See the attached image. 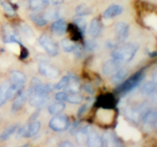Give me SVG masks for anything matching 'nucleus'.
<instances>
[{"instance_id": "1", "label": "nucleus", "mask_w": 157, "mask_h": 147, "mask_svg": "<svg viewBox=\"0 0 157 147\" xmlns=\"http://www.w3.org/2000/svg\"><path fill=\"white\" fill-rule=\"evenodd\" d=\"M139 49V46L136 43H127L116 48L112 51L111 57L113 59L120 62H129L134 58Z\"/></svg>"}, {"instance_id": "2", "label": "nucleus", "mask_w": 157, "mask_h": 147, "mask_svg": "<svg viewBox=\"0 0 157 147\" xmlns=\"http://www.w3.org/2000/svg\"><path fill=\"white\" fill-rule=\"evenodd\" d=\"M144 77H145V73H144V68L142 69V70L137 71L136 73H135L134 74L132 75L130 77H129L127 81H124L121 86H119V87L116 89L115 91L118 93L130 92V90L136 88V87L142 82Z\"/></svg>"}, {"instance_id": "3", "label": "nucleus", "mask_w": 157, "mask_h": 147, "mask_svg": "<svg viewBox=\"0 0 157 147\" xmlns=\"http://www.w3.org/2000/svg\"><path fill=\"white\" fill-rule=\"evenodd\" d=\"M70 126V121L67 116L57 115L54 116L49 122V127L56 132H61L67 130Z\"/></svg>"}, {"instance_id": "4", "label": "nucleus", "mask_w": 157, "mask_h": 147, "mask_svg": "<svg viewBox=\"0 0 157 147\" xmlns=\"http://www.w3.org/2000/svg\"><path fill=\"white\" fill-rule=\"evenodd\" d=\"M39 43L41 47L45 50L48 55L51 56H56L58 54V47L56 43L48 36V35L43 34L39 38Z\"/></svg>"}, {"instance_id": "5", "label": "nucleus", "mask_w": 157, "mask_h": 147, "mask_svg": "<svg viewBox=\"0 0 157 147\" xmlns=\"http://www.w3.org/2000/svg\"><path fill=\"white\" fill-rule=\"evenodd\" d=\"M38 71L43 76L52 79L57 78L60 75V70L46 61H41L38 65Z\"/></svg>"}, {"instance_id": "6", "label": "nucleus", "mask_w": 157, "mask_h": 147, "mask_svg": "<svg viewBox=\"0 0 157 147\" xmlns=\"http://www.w3.org/2000/svg\"><path fill=\"white\" fill-rule=\"evenodd\" d=\"M33 93V91L32 90V89H29V90H25V91H21L18 94V96L15 97V100H14L13 104L12 106V110L13 112L18 111V110L21 108L23 105L25 104V103L26 102V100H28V98L32 95V93Z\"/></svg>"}, {"instance_id": "7", "label": "nucleus", "mask_w": 157, "mask_h": 147, "mask_svg": "<svg viewBox=\"0 0 157 147\" xmlns=\"http://www.w3.org/2000/svg\"><path fill=\"white\" fill-rule=\"evenodd\" d=\"M115 32L118 42H124L129 33V26L127 23L120 21L115 25Z\"/></svg>"}, {"instance_id": "8", "label": "nucleus", "mask_w": 157, "mask_h": 147, "mask_svg": "<svg viewBox=\"0 0 157 147\" xmlns=\"http://www.w3.org/2000/svg\"><path fill=\"white\" fill-rule=\"evenodd\" d=\"M3 40L7 44L10 42H17L22 44L16 32H15V30L9 25H6L3 28Z\"/></svg>"}, {"instance_id": "9", "label": "nucleus", "mask_w": 157, "mask_h": 147, "mask_svg": "<svg viewBox=\"0 0 157 147\" xmlns=\"http://www.w3.org/2000/svg\"><path fill=\"white\" fill-rule=\"evenodd\" d=\"M49 101V96L48 94L35 93L29 100V104L32 107L36 108H41L44 107Z\"/></svg>"}, {"instance_id": "10", "label": "nucleus", "mask_w": 157, "mask_h": 147, "mask_svg": "<svg viewBox=\"0 0 157 147\" xmlns=\"http://www.w3.org/2000/svg\"><path fill=\"white\" fill-rule=\"evenodd\" d=\"M120 65H121L120 61H116V60L113 59V58L111 60H108V61H107L103 64V73L106 75H109L115 73L119 69Z\"/></svg>"}, {"instance_id": "11", "label": "nucleus", "mask_w": 157, "mask_h": 147, "mask_svg": "<svg viewBox=\"0 0 157 147\" xmlns=\"http://www.w3.org/2000/svg\"><path fill=\"white\" fill-rule=\"evenodd\" d=\"M87 144L90 147H100L103 145L102 137L100 136L94 130H90L87 135Z\"/></svg>"}, {"instance_id": "12", "label": "nucleus", "mask_w": 157, "mask_h": 147, "mask_svg": "<svg viewBox=\"0 0 157 147\" xmlns=\"http://www.w3.org/2000/svg\"><path fill=\"white\" fill-rule=\"evenodd\" d=\"M144 124L149 129H155L156 127L157 114L156 110H150L147 112L143 118Z\"/></svg>"}, {"instance_id": "13", "label": "nucleus", "mask_w": 157, "mask_h": 147, "mask_svg": "<svg viewBox=\"0 0 157 147\" xmlns=\"http://www.w3.org/2000/svg\"><path fill=\"white\" fill-rule=\"evenodd\" d=\"M52 32L57 35H63L67 30V24L64 20L58 19L52 24Z\"/></svg>"}, {"instance_id": "14", "label": "nucleus", "mask_w": 157, "mask_h": 147, "mask_svg": "<svg viewBox=\"0 0 157 147\" xmlns=\"http://www.w3.org/2000/svg\"><path fill=\"white\" fill-rule=\"evenodd\" d=\"M101 137L103 140V145H107V146H120L121 145V142L112 133L107 132L104 133Z\"/></svg>"}, {"instance_id": "15", "label": "nucleus", "mask_w": 157, "mask_h": 147, "mask_svg": "<svg viewBox=\"0 0 157 147\" xmlns=\"http://www.w3.org/2000/svg\"><path fill=\"white\" fill-rule=\"evenodd\" d=\"M117 130H120V134L122 136H124L125 139H134V136H137L139 134H135L134 133H136L133 128L129 126L128 125L126 124H121L120 123L119 127H117Z\"/></svg>"}, {"instance_id": "16", "label": "nucleus", "mask_w": 157, "mask_h": 147, "mask_svg": "<svg viewBox=\"0 0 157 147\" xmlns=\"http://www.w3.org/2000/svg\"><path fill=\"white\" fill-rule=\"evenodd\" d=\"M103 28V24L98 18H94L89 28V34L92 37H98Z\"/></svg>"}, {"instance_id": "17", "label": "nucleus", "mask_w": 157, "mask_h": 147, "mask_svg": "<svg viewBox=\"0 0 157 147\" xmlns=\"http://www.w3.org/2000/svg\"><path fill=\"white\" fill-rule=\"evenodd\" d=\"M123 11H124V9L122 6H118V5H113L106 9L104 13V17L105 18H113V17L121 15Z\"/></svg>"}, {"instance_id": "18", "label": "nucleus", "mask_w": 157, "mask_h": 147, "mask_svg": "<svg viewBox=\"0 0 157 147\" xmlns=\"http://www.w3.org/2000/svg\"><path fill=\"white\" fill-rule=\"evenodd\" d=\"M10 82L11 84L24 85L26 82V76L18 70H13L10 74Z\"/></svg>"}, {"instance_id": "19", "label": "nucleus", "mask_w": 157, "mask_h": 147, "mask_svg": "<svg viewBox=\"0 0 157 147\" xmlns=\"http://www.w3.org/2000/svg\"><path fill=\"white\" fill-rule=\"evenodd\" d=\"M98 103L103 108L108 109L113 106V104H114V98H113V96L111 94L103 95V96H100Z\"/></svg>"}, {"instance_id": "20", "label": "nucleus", "mask_w": 157, "mask_h": 147, "mask_svg": "<svg viewBox=\"0 0 157 147\" xmlns=\"http://www.w3.org/2000/svg\"><path fill=\"white\" fill-rule=\"evenodd\" d=\"M29 4L32 10L40 11L48 6L49 0H30Z\"/></svg>"}, {"instance_id": "21", "label": "nucleus", "mask_w": 157, "mask_h": 147, "mask_svg": "<svg viewBox=\"0 0 157 147\" xmlns=\"http://www.w3.org/2000/svg\"><path fill=\"white\" fill-rule=\"evenodd\" d=\"M24 85H20V84H9V87L7 89V92H6V96H7V99H11V98L14 97L16 96L17 94L20 93L22 90Z\"/></svg>"}, {"instance_id": "22", "label": "nucleus", "mask_w": 157, "mask_h": 147, "mask_svg": "<svg viewBox=\"0 0 157 147\" xmlns=\"http://www.w3.org/2000/svg\"><path fill=\"white\" fill-rule=\"evenodd\" d=\"M18 124H12L9 125L2 133L0 135V140L1 141H6L10 138V136L12 134L15 133L17 130H18Z\"/></svg>"}, {"instance_id": "23", "label": "nucleus", "mask_w": 157, "mask_h": 147, "mask_svg": "<svg viewBox=\"0 0 157 147\" xmlns=\"http://www.w3.org/2000/svg\"><path fill=\"white\" fill-rule=\"evenodd\" d=\"M41 129V123L39 121H34L30 124H28V133L26 137H32L35 136Z\"/></svg>"}, {"instance_id": "24", "label": "nucleus", "mask_w": 157, "mask_h": 147, "mask_svg": "<svg viewBox=\"0 0 157 147\" xmlns=\"http://www.w3.org/2000/svg\"><path fill=\"white\" fill-rule=\"evenodd\" d=\"M127 74V70L126 68L118 69L112 77V82L115 84H118L126 77Z\"/></svg>"}, {"instance_id": "25", "label": "nucleus", "mask_w": 157, "mask_h": 147, "mask_svg": "<svg viewBox=\"0 0 157 147\" xmlns=\"http://www.w3.org/2000/svg\"><path fill=\"white\" fill-rule=\"evenodd\" d=\"M65 108V104L58 101V103L52 104L48 107V112L52 115H58L63 111Z\"/></svg>"}, {"instance_id": "26", "label": "nucleus", "mask_w": 157, "mask_h": 147, "mask_svg": "<svg viewBox=\"0 0 157 147\" xmlns=\"http://www.w3.org/2000/svg\"><path fill=\"white\" fill-rule=\"evenodd\" d=\"M9 86V81H4L0 86V107L5 104V103L8 100L6 92Z\"/></svg>"}, {"instance_id": "27", "label": "nucleus", "mask_w": 157, "mask_h": 147, "mask_svg": "<svg viewBox=\"0 0 157 147\" xmlns=\"http://www.w3.org/2000/svg\"><path fill=\"white\" fill-rule=\"evenodd\" d=\"M30 18L38 26H44L48 23V20L46 19L44 15L39 13H33L30 15Z\"/></svg>"}, {"instance_id": "28", "label": "nucleus", "mask_w": 157, "mask_h": 147, "mask_svg": "<svg viewBox=\"0 0 157 147\" xmlns=\"http://www.w3.org/2000/svg\"><path fill=\"white\" fill-rule=\"evenodd\" d=\"M76 15L78 16H84V15H90L92 13V9L89 6L85 4H82L78 6L76 8Z\"/></svg>"}, {"instance_id": "29", "label": "nucleus", "mask_w": 157, "mask_h": 147, "mask_svg": "<svg viewBox=\"0 0 157 147\" xmlns=\"http://www.w3.org/2000/svg\"><path fill=\"white\" fill-rule=\"evenodd\" d=\"M155 90H156V84L152 81H148L142 87V93L144 95L148 96V95L152 94L155 91Z\"/></svg>"}, {"instance_id": "30", "label": "nucleus", "mask_w": 157, "mask_h": 147, "mask_svg": "<svg viewBox=\"0 0 157 147\" xmlns=\"http://www.w3.org/2000/svg\"><path fill=\"white\" fill-rule=\"evenodd\" d=\"M44 15L47 20H58L61 17V12L59 9H49Z\"/></svg>"}, {"instance_id": "31", "label": "nucleus", "mask_w": 157, "mask_h": 147, "mask_svg": "<svg viewBox=\"0 0 157 147\" xmlns=\"http://www.w3.org/2000/svg\"><path fill=\"white\" fill-rule=\"evenodd\" d=\"M75 21V24L81 32L83 34L85 33L86 29H87V21L84 18H81V17H77L74 19Z\"/></svg>"}, {"instance_id": "32", "label": "nucleus", "mask_w": 157, "mask_h": 147, "mask_svg": "<svg viewBox=\"0 0 157 147\" xmlns=\"http://www.w3.org/2000/svg\"><path fill=\"white\" fill-rule=\"evenodd\" d=\"M76 44L69 39H63L61 41V47L65 52H71L75 49Z\"/></svg>"}, {"instance_id": "33", "label": "nucleus", "mask_w": 157, "mask_h": 147, "mask_svg": "<svg viewBox=\"0 0 157 147\" xmlns=\"http://www.w3.org/2000/svg\"><path fill=\"white\" fill-rule=\"evenodd\" d=\"M69 84L65 87V90L67 92H69L71 93H78L81 90V85L78 81H75L71 84Z\"/></svg>"}, {"instance_id": "34", "label": "nucleus", "mask_w": 157, "mask_h": 147, "mask_svg": "<svg viewBox=\"0 0 157 147\" xmlns=\"http://www.w3.org/2000/svg\"><path fill=\"white\" fill-rule=\"evenodd\" d=\"M0 5L7 15H10V16H14L15 15V10L9 2H6L5 0H0Z\"/></svg>"}, {"instance_id": "35", "label": "nucleus", "mask_w": 157, "mask_h": 147, "mask_svg": "<svg viewBox=\"0 0 157 147\" xmlns=\"http://www.w3.org/2000/svg\"><path fill=\"white\" fill-rule=\"evenodd\" d=\"M83 96L81 95L78 94V93H71L70 95H67V101L70 104H78L82 102Z\"/></svg>"}, {"instance_id": "36", "label": "nucleus", "mask_w": 157, "mask_h": 147, "mask_svg": "<svg viewBox=\"0 0 157 147\" xmlns=\"http://www.w3.org/2000/svg\"><path fill=\"white\" fill-rule=\"evenodd\" d=\"M71 77L69 76V75L68 76L63 77L60 80L59 82H58L55 84V88L56 89V90H61V89L64 88V87L71 82Z\"/></svg>"}, {"instance_id": "37", "label": "nucleus", "mask_w": 157, "mask_h": 147, "mask_svg": "<svg viewBox=\"0 0 157 147\" xmlns=\"http://www.w3.org/2000/svg\"><path fill=\"white\" fill-rule=\"evenodd\" d=\"M21 30H22L23 33L28 37V38H33L34 33L32 32V29L29 27L28 25H26L25 24H21Z\"/></svg>"}, {"instance_id": "38", "label": "nucleus", "mask_w": 157, "mask_h": 147, "mask_svg": "<svg viewBox=\"0 0 157 147\" xmlns=\"http://www.w3.org/2000/svg\"><path fill=\"white\" fill-rule=\"evenodd\" d=\"M97 46H98L97 42L94 41V40H88V41H87L84 43V47H85L86 50L89 51L94 50L97 47Z\"/></svg>"}, {"instance_id": "39", "label": "nucleus", "mask_w": 157, "mask_h": 147, "mask_svg": "<svg viewBox=\"0 0 157 147\" xmlns=\"http://www.w3.org/2000/svg\"><path fill=\"white\" fill-rule=\"evenodd\" d=\"M67 93L66 92H58L55 95V99L60 102H63V101L67 100Z\"/></svg>"}, {"instance_id": "40", "label": "nucleus", "mask_w": 157, "mask_h": 147, "mask_svg": "<svg viewBox=\"0 0 157 147\" xmlns=\"http://www.w3.org/2000/svg\"><path fill=\"white\" fill-rule=\"evenodd\" d=\"M75 52V55H76L77 57H81V55H82V51H83V47L80 45H75V49L73 51Z\"/></svg>"}, {"instance_id": "41", "label": "nucleus", "mask_w": 157, "mask_h": 147, "mask_svg": "<svg viewBox=\"0 0 157 147\" xmlns=\"http://www.w3.org/2000/svg\"><path fill=\"white\" fill-rule=\"evenodd\" d=\"M87 108V104H84V105L81 106V107L79 108V110H78V116H81V115H82L83 113H84V112L86 111Z\"/></svg>"}, {"instance_id": "42", "label": "nucleus", "mask_w": 157, "mask_h": 147, "mask_svg": "<svg viewBox=\"0 0 157 147\" xmlns=\"http://www.w3.org/2000/svg\"><path fill=\"white\" fill-rule=\"evenodd\" d=\"M59 146H61V147H74L75 146V145H74L73 143H71V142H69V141H66V142H61V143L59 145Z\"/></svg>"}, {"instance_id": "43", "label": "nucleus", "mask_w": 157, "mask_h": 147, "mask_svg": "<svg viewBox=\"0 0 157 147\" xmlns=\"http://www.w3.org/2000/svg\"><path fill=\"white\" fill-rule=\"evenodd\" d=\"M84 90H86V92H87L88 93H90V94H93L94 93V90L90 84H86L84 86Z\"/></svg>"}, {"instance_id": "44", "label": "nucleus", "mask_w": 157, "mask_h": 147, "mask_svg": "<svg viewBox=\"0 0 157 147\" xmlns=\"http://www.w3.org/2000/svg\"><path fill=\"white\" fill-rule=\"evenodd\" d=\"M64 2V0H52V4L54 6H58V5L61 4Z\"/></svg>"}]
</instances>
